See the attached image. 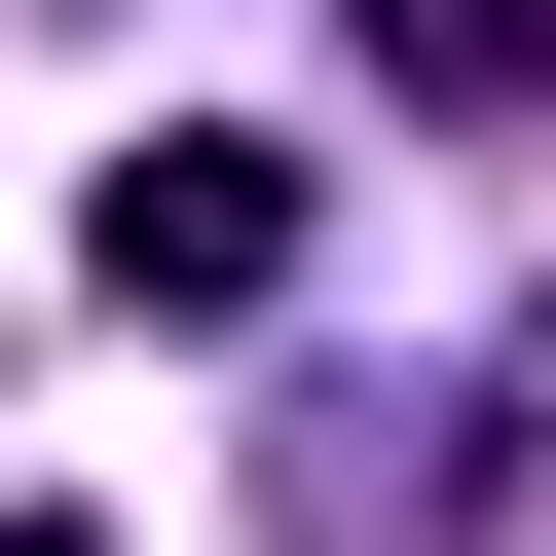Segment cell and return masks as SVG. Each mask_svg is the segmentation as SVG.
<instances>
[{
	"instance_id": "obj_3",
	"label": "cell",
	"mask_w": 556,
	"mask_h": 556,
	"mask_svg": "<svg viewBox=\"0 0 556 556\" xmlns=\"http://www.w3.org/2000/svg\"><path fill=\"white\" fill-rule=\"evenodd\" d=\"M0 556H112V519H0Z\"/></svg>"
},
{
	"instance_id": "obj_2",
	"label": "cell",
	"mask_w": 556,
	"mask_h": 556,
	"mask_svg": "<svg viewBox=\"0 0 556 556\" xmlns=\"http://www.w3.org/2000/svg\"><path fill=\"white\" fill-rule=\"evenodd\" d=\"M371 75L408 112H556V0H371Z\"/></svg>"
},
{
	"instance_id": "obj_1",
	"label": "cell",
	"mask_w": 556,
	"mask_h": 556,
	"mask_svg": "<svg viewBox=\"0 0 556 556\" xmlns=\"http://www.w3.org/2000/svg\"><path fill=\"white\" fill-rule=\"evenodd\" d=\"M75 260H112L149 334H260V298H298V149H112V186H75Z\"/></svg>"
}]
</instances>
